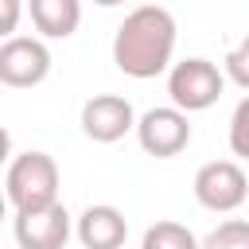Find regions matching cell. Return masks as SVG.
<instances>
[{
  "mask_svg": "<svg viewBox=\"0 0 249 249\" xmlns=\"http://www.w3.org/2000/svg\"><path fill=\"white\" fill-rule=\"evenodd\" d=\"M175 54V16L160 4H140L124 16V23L113 35V62L121 74L148 82L163 70H171Z\"/></svg>",
  "mask_w": 249,
  "mask_h": 249,
  "instance_id": "6da1fadb",
  "label": "cell"
},
{
  "mask_svg": "<svg viewBox=\"0 0 249 249\" xmlns=\"http://www.w3.org/2000/svg\"><path fill=\"white\" fill-rule=\"evenodd\" d=\"M0 8H4V19H0V31L12 39L16 35V23H19V0H0Z\"/></svg>",
  "mask_w": 249,
  "mask_h": 249,
  "instance_id": "9a60e30c",
  "label": "cell"
},
{
  "mask_svg": "<svg viewBox=\"0 0 249 249\" xmlns=\"http://www.w3.org/2000/svg\"><path fill=\"white\" fill-rule=\"evenodd\" d=\"M31 23L43 39H70L82 23V0H31Z\"/></svg>",
  "mask_w": 249,
  "mask_h": 249,
  "instance_id": "30bf717a",
  "label": "cell"
},
{
  "mask_svg": "<svg viewBox=\"0 0 249 249\" xmlns=\"http://www.w3.org/2000/svg\"><path fill=\"white\" fill-rule=\"evenodd\" d=\"M140 249H202V241L183 226V222H156V226H148L144 230V241H140Z\"/></svg>",
  "mask_w": 249,
  "mask_h": 249,
  "instance_id": "8fae6325",
  "label": "cell"
},
{
  "mask_svg": "<svg viewBox=\"0 0 249 249\" xmlns=\"http://www.w3.org/2000/svg\"><path fill=\"white\" fill-rule=\"evenodd\" d=\"M93 4H101V8H117V4H124V0H93Z\"/></svg>",
  "mask_w": 249,
  "mask_h": 249,
  "instance_id": "2e32d148",
  "label": "cell"
},
{
  "mask_svg": "<svg viewBox=\"0 0 249 249\" xmlns=\"http://www.w3.org/2000/svg\"><path fill=\"white\" fill-rule=\"evenodd\" d=\"M230 152L249 160V97H241L230 117Z\"/></svg>",
  "mask_w": 249,
  "mask_h": 249,
  "instance_id": "4fadbf2b",
  "label": "cell"
},
{
  "mask_svg": "<svg viewBox=\"0 0 249 249\" xmlns=\"http://www.w3.org/2000/svg\"><path fill=\"white\" fill-rule=\"evenodd\" d=\"M195 198L214 214H230L249 198V179L233 160H210L195 171Z\"/></svg>",
  "mask_w": 249,
  "mask_h": 249,
  "instance_id": "277c9868",
  "label": "cell"
},
{
  "mask_svg": "<svg viewBox=\"0 0 249 249\" xmlns=\"http://www.w3.org/2000/svg\"><path fill=\"white\" fill-rule=\"evenodd\" d=\"M202 249H249V222H245V218H226V222H218V226L206 233Z\"/></svg>",
  "mask_w": 249,
  "mask_h": 249,
  "instance_id": "7c38bea8",
  "label": "cell"
},
{
  "mask_svg": "<svg viewBox=\"0 0 249 249\" xmlns=\"http://www.w3.org/2000/svg\"><path fill=\"white\" fill-rule=\"evenodd\" d=\"M136 140H140V148L148 156L171 160V156H179L191 144V121L175 105H156V109H148L136 121Z\"/></svg>",
  "mask_w": 249,
  "mask_h": 249,
  "instance_id": "5b68a950",
  "label": "cell"
},
{
  "mask_svg": "<svg viewBox=\"0 0 249 249\" xmlns=\"http://www.w3.org/2000/svg\"><path fill=\"white\" fill-rule=\"evenodd\" d=\"M4 195L16 214L23 210H47L58 202V163L47 152H19L8 163Z\"/></svg>",
  "mask_w": 249,
  "mask_h": 249,
  "instance_id": "7a4b0ae2",
  "label": "cell"
},
{
  "mask_svg": "<svg viewBox=\"0 0 249 249\" xmlns=\"http://www.w3.org/2000/svg\"><path fill=\"white\" fill-rule=\"evenodd\" d=\"M226 78L230 82H237L241 89H249V35L226 54Z\"/></svg>",
  "mask_w": 249,
  "mask_h": 249,
  "instance_id": "5bb4252c",
  "label": "cell"
},
{
  "mask_svg": "<svg viewBox=\"0 0 249 249\" xmlns=\"http://www.w3.org/2000/svg\"><path fill=\"white\" fill-rule=\"evenodd\" d=\"M51 74V51L43 39L12 35L0 47V82L12 89H31Z\"/></svg>",
  "mask_w": 249,
  "mask_h": 249,
  "instance_id": "8992f818",
  "label": "cell"
},
{
  "mask_svg": "<svg viewBox=\"0 0 249 249\" xmlns=\"http://www.w3.org/2000/svg\"><path fill=\"white\" fill-rule=\"evenodd\" d=\"M12 233H16L19 249H66L70 214H66L62 202H54L47 210H23V214H16Z\"/></svg>",
  "mask_w": 249,
  "mask_h": 249,
  "instance_id": "ba28073f",
  "label": "cell"
},
{
  "mask_svg": "<svg viewBox=\"0 0 249 249\" xmlns=\"http://www.w3.org/2000/svg\"><path fill=\"white\" fill-rule=\"evenodd\" d=\"M226 89V74L210 58H183L167 70V97L183 113H202L210 109Z\"/></svg>",
  "mask_w": 249,
  "mask_h": 249,
  "instance_id": "3957f363",
  "label": "cell"
},
{
  "mask_svg": "<svg viewBox=\"0 0 249 249\" xmlns=\"http://www.w3.org/2000/svg\"><path fill=\"white\" fill-rule=\"evenodd\" d=\"M132 128H136V113H132V101L121 93H93L82 105V132L93 144H113Z\"/></svg>",
  "mask_w": 249,
  "mask_h": 249,
  "instance_id": "52a82bcc",
  "label": "cell"
},
{
  "mask_svg": "<svg viewBox=\"0 0 249 249\" xmlns=\"http://www.w3.org/2000/svg\"><path fill=\"white\" fill-rule=\"evenodd\" d=\"M78 241L86 249H121L124 237H128V222L117 206L109 202H97V206H86L78 214V226H74Z\"/></svg>",
  "mask_w": 249,
  "mask_h": 249,
  "instance_id": "9c48e42d",
  "label": "cell"
}]
</instances>
